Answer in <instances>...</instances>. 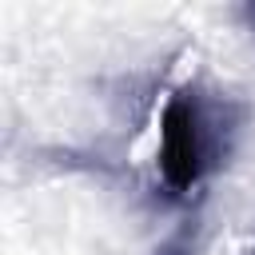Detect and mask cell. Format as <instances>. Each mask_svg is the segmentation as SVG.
<instances>
[{"label":"cell","mask_w":255,"mask_h":255,"mask_svg":"<svg viewBox=\"0 0 255 255\" xmlns=\"http://www.w3.org/2000/svg\"><path fill=\"white\" fill-rule=\"evenodd\" d=\"M231 135L227 104L207 100L199 88H179L159 116V175L183 195L203 183V175L223 159Z\"/></svg>","instance_id":"obj_1"}]
</instances>
